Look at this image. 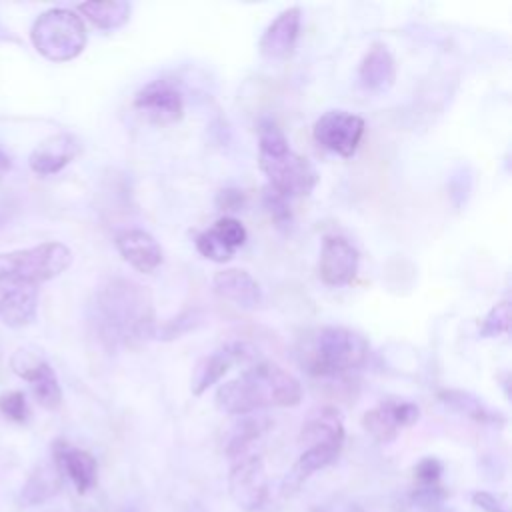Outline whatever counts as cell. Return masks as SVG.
Masks as SVG:
<instances>
[{"mask_svg": "<svg viewBox=\"0 0 512 512\" xmlns=\"http://www.w3.org/2000/svg\"><path fill=\"white\" fill-rule=\"evenodd\" d=\"M92 322L100 340L108 346L132 344L154 332L150 294L124 278L108 280L94 296Z\"/></svg>", "mask_w": 512, "mask_h": 512, "instance_id": "cell-1", "label": "cell"}, {"mask_svg": "<svg viewBox=\"0 0 512 512\" xmlns=\"http://www.w3.org/2000/svg\"><path fill=\"white\" fill-rule=\"evenodd\" d=\"M302 400V386L288 370L270 360H256L240 376L216 390L218 410L244 416L262 408H290Z\"/></svg>", "mask_w": 512, "mask_h": 512, "instance_id": "cell-2", "label": "cell"}, {"mask_svg": "<svg viewBox=\"0 0 512 512\" xmlns=\"http://www.w3.org/2000/svg\"><path fill=\"white\" fill-rule=\"evenodd\" d=\"M368 340L346 326H322L302 336L296 358L312 376H340L364 366Z\"/></svg>", "mask_w": 512, "mask_h": 512, "instance_id": "cell-3", "label": "cell"}, {"mask_svg": "<svg viewBox=\"0 0 512 512\" xmlns=\"http://www.w3.org/2000/svg\"><path fill=\"white\" fill-rule=\"evenodd\" d=\"M258 164L268 178V188L286 200L308 196L318 184L312 162L294 152L284 132L270 120H264L258 130Z\"/></svg>", "mask_w": 512, "mask_h": 512, "instance_id": "cell-4", "label": "cell"}, {"mask_svg": "<svg viewBox=\"0 0 512 512\" xmlns=\"http://www.w3.org/2000/svg\"><path fill=\"white\" fill-rule=\"evenodd\" d=\"M30 40L46 60L68 62L84 50L88 34L76 12L68 8H50L34 20Z\"/></svg>", "mask_w": 512, "mask_h": 512, "instance_id": "cell-5", "label": "cell"}, {"mask_svg": "<svg viewBox=\"0 0 512 512\" xmlns=\"http://www.w3.org/2000/svg\"><path fill=\"white\" fill-rule=\"evenodd\" d=\"M72 262V252L62 242H42L32 248L2 252L0 276L40 286L60 276Z\"/></svg>", "mask_w": 512, "mask_h": 512, "instance_id": "cell-6", "label": "cell"}, {"mask_svg": "<svg viewBox=\"0 0 512 512\" xmlns=\"http://www.w3.org/2000/svg\"><path fill=\"white\" fill-rule=\"evenodd\" d=\"M364 130L366 124L360 116L346 110H328L314 122L312 134L322 148L350 158L356 154Z\"/></svg>", "mask_w": 512, "mask_h": 512, "instance_id": "cell-7", "label": "cell"}, {"mask_svg": "<svg viewBox=\"0 0 512 512\" xmlns=\"http://www.w3.org/2000/svg\"><path fill=\"white\" fill-rule=\"evenodd\" d=\"M228 492L246 512H256L266 504L268 478L260 456L244 454L236 458L228 474Z\"/></svg>", "mask_w": 512, "mask_h": 512, "instance_id": "cell-8", "label": "cell"}, {"mask_svg": "<svg viewBox=\"0 0 512 512\" xmlns=\"http://www.w3.org/2000/svg\"><path fill=\"white\" fill-rule=\"evenodd\" d=\"M252 362H256V350L248 342H228L196 362L190 378V390L194 396H200L210 386H214L234 364L250 366Z\"/></svg>", "mask_w": 512, "mask_h": 512, "instance_id": "cell-9", "label": "cell"}, {"mask_svg": "<svg viewBox=\"0 0 512 512\" xmlns=\"http://www.w3.org/2000/svg\"><path fill=\"white\" fill-rule=\"evenodd\" d=\"M134 108L152 124H174L184 116V98L170 80H152L134 96Z\"/></svg>", "mask_w": 512, "mask_h": 512, "instance_id": "cell-10", "label": "cell"}, {"mask_svg": "<svg viewBox=\"0 0 512 512\" xmlns=\"http://www.w3.org/2000/svg\"><path fill=\"white\" fill-rule=\"evenodd\" d=\"M420 410L408 400H384L362 416L364 430L378 442H390L398 436L400 428L416 424Z\"/></svg>", "mask_w": 512, "mask_h": 512, "instance_id": "cell-11", "label": "cell"}, {"mask_svg": "<svg viewBox=\"0 0 512 512\" xmlns=\"http://www.w3.org/2000/svg\"><path fill=\"white\" fill-rule=\"evenodd\" d=\"M358 250L342 236H326L320 248L318 274L326 286L350 284L358 270Z\"/></svg>", "mask_w": 512, "mask_h": 512, "instance_id": "cell-12", "label": "cell"}, {"mask_svg": "<svg viewBox=\"0 0 512 512\" xmlns=\"http://www.w3.org/2000/svg\"><path fill=\"white\" fill-rule=\"evenodd\" d=\"M38 286L0 276V320L6 326L20 328L36 318Z\"/></svg>", "mask_w": 512, "mask_h": 512, "instance_id": "cell-13", "label": "cell"}, {"mask_svg": "<svg viewBox=\"0 0 512 512\" xmlns=\"http://www.w3.org/2000/svg\"><path fill=\"white\" fill-rule=\"evenodd\" d=\"M52 462L56 464L60 474H66L70 478L78 494H86L96 486L98 464L90 452L76 448L66 440H56L52 444Z\"/></svg>", "mask_w": 512, "mask_h": 512, "instance_id": "cell-14", "label": "cell"}, {"mask_svg": "<svg viewBox=\"0 0 512 512\" xmlns=\"http://www.w3.org/2000/svg\"><path fill=\"white\" fill-rule=\"evenodd\" d=\"M80 140L70 132H58L44 138L28 158L30 170L38 176H52L68 166L80 154Z\"/></svg>", "mask_w": 512, "mask_h": 512, "instance_id": "cell-15", "label": "cell"}, {"mask_svg": "<svg viewBox=\"0 0 512 512\" xmlns=\"http://www.w3.org/2000/svg\"><path fill=\"white\" fill-rule=\"evenodd\" d=\"M300 20H302V10L298 6L282 10L264 30L258 44L260 54L270 60H280L292 54L300 34Z\"/></svg>", "mask_w": 512, "mask_h": 512, "instance_id": "cell-16", "label": "cell"}, {"mask_svg": "<svg viewBox=\"0 0 512 512\" xmlns=\"http://www.w3.org/2000/svg\"><path fill=\"white\" fill-rule=\"evenodd\" d=\"M214 292L232 302L242 310H254L262 304V288L260 284L240 268H226L214 274L212 278Z\"/></svg>", "mask_w": 512, "mask_h": 512, "instance_id": "cell-17", "label": "cell"}, {"mask_svg": "<svg viewBox=\"0 0 512 512\" xmlns=\"http://www.w3.org/2000/svg\"><path fill=\"white\" fill-rule=\"evenodd\" d=\"M116 248L120 256L138 272L150 274L162 264V248L146 230L130 228L120 232L116 236Z\"/></svg>", "mask_w": 512, "mask_h": 512, "instance_id": "cell-18", "label": "cell"}, {"mask_svg": "<svg viewBox=\"0 0 512 512\" xmlns=\"http://www.w3.org/2000/svg\"><path fill=\"white\" fill-rule=\"evenodd\" d=\"M358 80L364 90L374 94H382L392 88L396 80V64L384 44H372L368 48L358 68Z\"/></svg>", "mask_w": 512, "mask_h": 512, "instance_id": "cell-19", "label": "cell"}, {"mask_svg": "<svg viewBox=\"0 0 512 512\" xmlns=\"http://www.w3.org/2000/svg\"><path fill=\"white\" fill-rule=\"evenodd\" d=\"M340 454V446L332 444H318V446H308L300 458L292 464L288 474L282 480L280 492L282 496H292L300 490V486L318 470L330 466Z\"/></svg>", "mask_w": 512, "mask_h": 512, "instance_id": "cell-20", "label": "cell"}, {"mask_svg": "<svg viewBox=\"0 0 512 512\" xmlns=\"http://www.w3.org/2000/svg\"><path fill=\"white\" fill-rule=\"evenodd\" d=\"M300 442L308 446L318 444H332L340 446L344 444V424L340 418V412L332 406H322L308 414L300 428Z\"/></svg>", "mask_w": 512, "mask_h": 512, "instance_id": "cell-21", "label": "cell"}, {"mask_svg": "<svg viewBox=\"0 0 512 512\" xmlns=\"http://www.w3.org/2000/svg\"><path fill=\"white\" fill-rule=\"evenodd\" d=\"M268 426H270V420L266 416H254V414L238 416V420L230 426L224 440L226 456L236 460L248 454V448L268 430Z\"/></svg>", "mask_w": 512, "mask_h": 512, "instance_id": "cell-22", "label": "cell"}, {"mask_svg": "<svg viewBox=\"0 0 512 512\" xmlns=\"http://www.w3.org/2000/svg\"><path fill=\"white\" fill-rule=\"evenodd\" d=\"M62 486V474L56 468L54 462L40 464L24 482L20 492V502L24 506H38L50 500L60 492Z\"/></svg>", "mask_w": 512, "mask_h": 512, "instance_id": "cell-23", "label": "cell"}, {"mask_svg": "<svg viewBox=\"0 0 512 512\" xmlns=\"http://www.w3.org/2000/svg\"><path fill=\"white\" fill-rule=\"evenodd\" d=\"M438 398L452 410L476 420V422H482V424H502L504 418L496 412H492L478 396L470 394V392H464V390H442L438 394Z\"/></svg>", "mask_w": 512, "mask_h": 512, "instance_id": "cell-24", "label": "cell"}, {"mask_svg": "<svg viewBox=\"0 0 512 512\" xmlns=\"http://www.w3.org/2000/svg\"><path fill=\"white\" fill-rule=\"evenodd\" d=\"M78 10L98 28L114 30L128 22L132 6L124 0H110V2H84Z\"/></svg>", "mask_w": 512, "mask_h": 512, "instance_id": "cell-25", "label": "cell"}, {"mask_svg": "<svg viewBox=\"0 0 512 512\" xmlns=\"http://www.w3.org/2000/svg\"><path fill=\"white\" fill-rule=\"evenodd\" d=\"M196 250H198L204 258H208V260H212V262H218V264L228 262V260L234 256V252H236V250H232L212 228H210V230H204L202 234L196 236Z\"/></svg>", "mask_w": 512, "mask_h": 512, "instance_id": "cell-26", "label": "cell"}, {"mask_svg": "<svg viewBox=\"0 0 512 512\" xmlns=\"http://www.w3.org/2000/svg\"><path fill=\"white\" fill-rule=\"evenodd\" d=\"M478 330H480V336H484V338H496L500 334H508V330H510V302L502 300L496 306H492L490 312L482 318Z\"/></svg>", "mask_w": 512, "mask_h": 512, "instance_id": "cell-27", "label": "cell"}, {"mask_svg": "<svg viewBox=\"0 0 512 512\" xmlns=\"http://www.w3.org/2000/svg\"><path fill=\"white\" fill-rule=\"evenodd\" d=\"M200 320H202V318L198 316L196 310H188V312H184V314H180V316L168 320V322L162 324V326H154L152 336L162 338V340H172V338H178L180 334H184V332L196 328V326L200 324Z\"/></svg>", "mask_w": 512, "mask_h": 512, "instance_id": "cell-28", "label": "cell"}, {"mask_svg": "<svg viewBox=\"0 0 512 512\" xmlns=\"http://www.w3.org/2000/svg\"><path fill=\"white\" fill-rule=\"evenodd\" d=\"M440 476H442V462L438 458H422L414 466V480H416V490H436L440 486Z\"/></svg>", "mask_w": 512, "mask_h": 512, "instance_id": "cell-29", "label": "cell"}, {"mask_svg": "<svg viewBox=\"0 0 512 512\" xmlns=\"http://www.w3.org/2000/svg\"><path fill=\"white\" fill-rule=\"evenodd\" d=\"M0 412L12 422H18V424L26 422L28 416H30V410H28V402H26L24 392L8 390V392L0 394Z\"/></svg>", "mask_w": 512, "mask_h": 512, "instance_id": "cell-30", "label": "cell"}, {"mask_svg": "<svg viewBox=\"0 0 512 512\" xmlns=\"http://www.w3.org/2000/svg\"><path fill=\"white\" fill-rule=\"evenodd\" d=\"M212 230L232 248H240L244 242H246V228L240 224V220L232 218V216H224V218H218L212 226Z\"/></svg>", "mask_w": 512, "mask_h": 512, "instance_id": "cell-31", "label": "cell"}, {"mask_svg": "<svg viewBox=\"0 0 512 512\" xmlns=\"http://www.w3.org/2000/svg\"><path fill=\"white\" fill-rule=\"evenodd\" d=\"M474 506H478L484 512H508V504L504 496L492 494V492H474L472 494Z\"/></svg>", "mask_w": 512, "mask_h": 512, "instance_id": "cell-32", "label": "cell"}, {"mask_svg": "<svg viewBox=\"0 0 512 512\" xmlns=\"http://www.w3.org/2000/svg\"><path fill=\"white\" fill-rule=\"evenodd\" d=\"M244 202V196L240 190H222L216 198V204L220 206V210H240Z\"/></svg>", "mask_w": 512, "mask_h": 512, "instance_id": "cell-33", "label": "cell"}, {"mask_svg": "<svg viewBox=\"0 0 512 512\" xmlns=\"http://www.w3.org/2000/svg\"><path fill=\"white\" fill-rule=\"evenodd\" d=\"M10 166H12V162H10L8 154H6V152L0 148V172H6Z\"/></svg>", "mask_w": 512, "mask_h": 512, "instance_id": "cell-34", "label": "cell"}, {"mask_svg": "<svg viewBox=\"0 0 512 512\" xmlns=\"http://www.w3.org/2000/svg\"><path fill=\"white\" fill-rule=\"evenodd\" d=\"M188 512H202V508H200V506H194V508H190Z\"/></svg>", "mask_w": 512, "mask_h": 512, "instance_id": "cell-35", "label": "cell"}, {"mask_svg": "<svg viewBox=\"0 0 512 512\" xmlns=\"http://www.w3.org/2000/svg\"><path fill=\"white\" fill-rule=\"evenodd\" d=\"M312 512H326V510H320V508H316V510H312Z\"/></svg>", "mask_w": 512, "mask_h": 512, "instance_id": "cell-36", "label": "cell"}]
</instances>
